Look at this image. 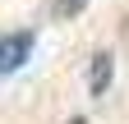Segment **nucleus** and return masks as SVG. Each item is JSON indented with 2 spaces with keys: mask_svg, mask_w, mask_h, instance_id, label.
Segmentation results:
<instances>
[{
  "mask_svg": "<svg viewBox=\"0 0 129 124\" xmlns=\"http://www.w3.org/2000/svg\"><path fill=\"white\" fill-rule=\"evenodd\" d=\"M32 32H9V37H0V74H14V69H23V60L32 55Z\"/></svg>",
  "mask_w": 129,
  "mask_h": 124,
  "instance_id": "1",
  "label": "nucleus"
},
{
  "mask_svg": "<svg viewBox=\"0 0 129 124\" xmlns=\"http://www.w3.org/2000/svg\"><path fill=\"white\" fill-rule=\"evenodd\" d=\"M106 83H111V55L102 51V55H92V97H102Z\"/></svg>",
  "mask_w": 129,
  "mask_h": 124,
  "instance_id": "2",
  "label": "nucleus"
}]
</instances>
